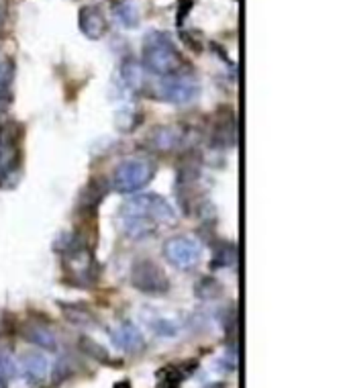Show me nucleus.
<instances>
[{
	"label": "nucleus",
	"instance_id": "nucleus-1",
	"mask_svg": "<svg viewBox=\"0 0 349 388\" xmlns=\"http://www.w3.org/2000/svg\"><path fill=\"white\" fill-rule=\"evenodd\" d=\"M143 68L160 78L184 70L182 56L168 33L164 31L147 33L143 41Z\"/></svg>",
	"mask_w": 349,
	"mask_h": 388
},
{
	"label": "nucleus",
	"instance_id": "nucleus-2",
	"mask_svg": "<svg viewBox=\"0 0 349 388\" xmlns=\"http://www.w3.org/2000/svg\"><path fill=\"white\" fill-rule=\"evenodd\" d=\"M121 221L127 219H145L155 225H174L178 221L176 209L160 194H135L133 199H127L121 209Z\"/></svg>",
	"mask_w": 349,
	"mask_h": 388
},
{
	"label": "nucleus",
	"instance_id": "nucleus-3",
	"mask_svg": "<svg viewBox=\"0 0 349 388\" xmlns=\"http://www.w3.org/2000/svg\"><path fill=\"white\" fill-rule=\"evenodd\" d=\"M23 137L25 129L17 121H2L0 123V186L6 182L17 180L23 162Z\"/></svg>",
	"mask_w": 349,
	"mask_h": 388
},
{
	"label": "nucleus",
	"instance_id": "nucleus-4",
	"mask_svg": "<svg viewBox=\"0 0 349 388\" xmlns=\"http://www.w3.org/2000/svg\"><path fill=\"white\" fill-rule=\"evenodd\" d=\"M153 176L155 164L149 158H127L117 166L112 174V186L121 194H133L143 190Z\"/></svg>",
	"mask_w": 349,
	"mask_h": 388
},
{
	"label": "nucleus",
	"instance_id": "nucleus-5",
	"mask_svg": "<svg viewBox=\"0 0 349 388\" xmlns=\"http://www.w3.org/2000/svg\"><path fill=\"white\" fill-rule=\"evenodd\" d=\"M155 96L162 103H170V105H192L201 96V84L194 74L180 70L160 80L155 88Z\"/></svg>",
	"mask_w": 349,
	"mask_h": 388
},
{
	"label": "nucleus",
	"instance_id": "nucleus-6",
	"mask_svg": "<svg viewBox=\"0 0 349 388\" xmlns=\"http://www.w3.org/2000/svg\"><path fill=\"white\" fill-rule=\"evenodd\" d=\"M164 258L178 270L190 272L201 264L203 247L188 235H174L164 244Z\"/></svg>",
	"mask_w": 349,
	"mask_h": 388
},
{
	"label": "nucleus",
	"instance_id": "nucleus-7",
	"mask_svg": "<svg viewBox=\"0 0 349 388\" xmlns=\"http://www.w3.org/2000/svg\"><path fill=\"white\" fill-rule=\"evenodd\" d=\"M131 284L145 294H166L170 280L153 260H137L131 268Z\"/></svg>",
	"mask_w": 349,
	"mask_h": 388
},
{
	"label": "nucleus",
	"instance_id": "nucleus-8",
	"mask_svg": "<svg viewBox=\"0 0 349 388\" xmlns=\"http://www.w3.org/2000/svg\"><path fill=\"white\" fill-rule=\"evenodd\" d=\"M66 268L70 270L68 278H70V282L74 286L86 288V286H92V284L99 282L101 268H99L96 260L92 258V253L88 251V247L80 249V251H76L71 255H66Z\"/></svg>",
	"mask_w": 349,
	"mask_h": 388
},
{
	"label": "nucleus",
	"instance_id": "nucleus-9",
	"mask_svg": "<svg viewBox=\"0 0 349 388\" xmlns=\"http://www.w3.org/2000/svg\"><path fill=\"white\" fill-rule=\"evenodd\" d=\"M108 335L121 352L139 353L145 350V337L133 321H121L114 329L108 331Z\"/></svg>",
	"mask_w": 349,
	"mask_h": 388
},
{
	"label": "nucleus",
	"instance_id": "nucleus-10",
	"mask_svg": "<svg viewBox=\"0 0 349 388\" xmlns=\"http://www.w3.org/2000/svg\"><path fill=\"white\" fill-rule=\"evenodd\" d=\"M78 27L88 39H101L106 33L105 12L96 4H86L78 12Z\"/></svg>",
	"mask_w": 349,
	"mask_h": 388
},
{
	"label": "nucleus",
	"instance_id": "nucleus-11",
	"mask_svg": "<svg viewBox=\"0 0 349 388\" xmlns=\"http://www.w3.org/2000/svg\"><path fill=\"white\" fill-rule=\"evenodd\" d=\"M21 374L29 385H41L49 376V360L41 352H25L21 355Z\"/></svg>",
	"mask_w": 349,
	"mask_h": 388
},
{
	"label": "nucleus",
	"instance_id": "nucleus-12",
	"mask_svg": "<svg viewBox=\"0 0 349 388\" xmlns=\"http://www.w3.org/2000/svg\"><path fill=\"white\" fill-rule=\"evenodd\" d=\"M182 142H184V133H182V129L176 127V125H162V127H155V129L151 131L149 140H147V143L151 145L153 151H162V153L172 151L176 147H180Z\"/></svg>",
	"mask_w": 349,
	"mask_h": 388
},
{
	"label": "nucleus",
	"instance_id": "nucleus-13",
	"mask_svg": "<svg viewBox=\"0 0 349 388\" xmlns=\"http://www.w3.org/2000/svg\"><path fill=\"white\" fill-rule=\"evenodd\" d=\"M23 337L29 344H33V346L41 348V350H47V352H58V348H60L58 335L47 325H43V323H29V325H25L23 327Z\"/></svg>",
	"mask_w": 349,
	"mask_h": 388
},
{
	"label": "nucleus",
	"instance_id": "nucleus-14",
	"mask_svg": "<svg viewBox=\"0 0 349 388\" xmlns=\"http://www.w3.org/2000/svg\"><path fill=\"white\" fill-rule=\"evenodd\" d=\"M106 192H108V184H106L105 178H92L80 196V211L84 214H92L103 203Z\"/></svg>",
	"mask_w": 349,
	"mask_h": 388
},
{
	"label": "nucleus",
	"instance_id": "nucleus-15",
	"mask_svg": "<svg viewBox=\"0 0 349 388\" xmlns=\"http://www.w3.org/2000/svg\"><path fill=\"white\" fill-rule=\"evenodd\" d=\"M121 82L127 90L131 92H143L147 86V78H145V68L133 58H127L121 64Z\"/></svg>",
	"mask_w": 349,
	"mask_h": 388
},
{
	"label": "nucleus",
	"instance_id": "nucleus-16",
	"mask_svg": "<svg viewBox=\"0 0 349 388\" xmlns=\"http://www.w3.org/2000/svg\"><path fill=\"white\" fill-rule=\"evenodd\" d=\"M112 17L123 29H135L139 27L141 12L133 0H119L112 6Z\"/></svg>",
	"mask_w": 349,
	"mask_h": 388
},
{
	"label": "nucleus",
	"instance_id": "nucleus-17",
	"mask_svg": "<svg viewBox=\"0 0 349 388\" xmlns=\"http://www.w3.org/2000/svg\"><path fill=\"white\" fill-rule=\"evenodd\" d=\"M196 370V362L188 360V362H178V364H170L166 368L160 370V382H170V385H180L182 380H186L192 372Z\"/></svg>",
	"mask_w": 349,
	"mask_h": 388
},
{
	"label": "nucleus",
	"instance_id": "nucleus-18",
	"mask_svg": "<svg viewBox=\"0 0 349 388\" xmlns=\"http://www.w3.org/2000/svg\"><path fill=\"white\" fill-rule=\"evenodd\" d=\"M62 309H64V315H66L68 321H71L74 325H84V327L96 325V317H94L88 309H84V307H80V305H62Z\"/></svg>",
	"mask_w": 349,
	"mask_h": 388
},
{
	"label": "nucleus",
	"instance_id": "nucleus-19",
	"mask_svg": "<svg viewBox=\"0 0 349 388\" xmlns=\"http://www.w3.org/2000/svg\"><path fill=\"white\" fill-rule=\"evenodd\" d=\"M80 348H82V352L86 353L88 357H92V360H96V362H101V364H108V362H110V355H108V352L105 350V346L96 344V341L90 339V337H82V339H80Z\"/></svg>",
	"mask_w": 349,
	"mask_h": 388
},
{
	"label": "nucleus",
	"instance_id": "nucleus-20",
	"mask_svg": "<svg viewBox=\"0 0 349 388\" xmlns=\"http://www.w3.org/2000/svg\"><path fill=\"white\" fill-rule=\"evenodd\" d=\"M235 260H237V247L231 246V244H225V246L216 247L214 258H212V268H227V266H233Z\"/></svg>",
	"mask_w": 349,
	"mask_h": 388
},
{
	"label": "nucleus",
	"instance_id": "nucleus-21",
	"mask_svg": "<svg viewBox=\"0 0 349 388\" xmlns=\"http://www.w3.org/2000/svg\"><path fill=\"white\" fill-rule=\"evenodd\" d=\"M151 331L160 337H176L180 333V325L174 319L158 317L151 321Z\"/></svg>",
	"mask_w": 349,
	"mask_h": 388
},
{
	"label": "nucleus",
	"instance_id": "nucleus-22",
	"mask_svg": "<svg viewBox=\"0 0 349 388\" xmlns=\"http://www.w3.org/2000/svg\"><path fill=\"white\" fill-rule=\"evenodd\" d=\"M15 76V66L8 58H0V94L8 90Z\"/></svg>",
	"mask_w": 349,
	"mask_h": 388
},
{
	"label": "nucleus",
	"instance_id": "nucleus-23",
	"mask_svg": "<svg viewBox=\"0 0 349 388\" xmlns=\"http://www.w3.org/2000/svg\"><path fill=\"white\" fill-rule=\"evenodd\" d=\"M0 376L6 378V380L17 376V362L10 353L4 352V350L0 352Z\"/></svg>",
	"mask_w": 349,
	"mask_h": 388
},
{
	"label": "nucleus",
	"instance_id": "nucleus-24",
	"mask_svg": "<svg viewBox=\"0 0 349 388\" xmlns=\"http://www.w3.org/2000/svg\"><path fill=\"white\" fill-rule=\"evenodd\" d=\"M219 292H221V286L212 278H203L201 282L196 284V294L201 298H214V296H219Z\"/></svg>",
	"mask_w": 349,
	"mask_h": 388
},
{
	"label": "nucleus",
	"instance_id": "nucleus-25",
	"mask_svg": "<svg viewBox=\"0 0 349 388\" xmlns=\"http://www.w3.org/2000/svg\"><path fill=\"white\" fill-rule=\"evenodd\" d=\"M190 8H192V0H180V12H178V23H182V21H184V12L188 15V12H190Z\"/></svg>",
	"mask_w": 349,
	"mask_h": 388
},
{
	"label": "nucleus",
	"instance_id": "nucleus-26",
	"mask_svg": "<svg viewBox=\"0 0 349 388\" xmlns=\"http://www.w3.org/2000/svg\"><path fill=\"white\" fill-rule=\"evenodd\" d=\"M10 105V101H8V96H6V92H2L0 94V112H4L6 108Z\"/></svg>",
	"mask_w": 349,
	"mask_h": 388
},
{
	"label": "nucleus",
	"instance_id": "nucleus-27",
	"mask_svg": "<svg viewBox=\"0 0 349 388\" xmlns=\"http://www.w3.org/2000/svg\"><path fill=\"white\" fill-rule=\"evenodd\" d=\"M114 388H131V385H129V380H123V382L114 385Z\"/></svg>",
	"mask_w": 349,
	"mask_h": 388
},
{
	"label": "nucleus",
	"instance_id": "nucleus-28",
	"mask_svg": "<svg viewBox=\"0 0 349 388\" xmlns=\"http://www.w3.org/2000/svg\"><path fill=\"white\" fill-rule=\"evenodd\" d=\"M0 388H8V380L0 376Z\"/></svg>",
	"mask_w": 349,
	"mask_h": 388
},
{
	"label": "nucleus",
	"instance_id": "nucleus-29",
	"mask_svg": "<svg viewBox=\"0 0 349 388\" xmlns=\"http://www.w3.org/2000/svg\"><path fill=\"white\" fill-rule=\"evenodd\" d=\"M223 387H225V385L221 382V385H212V387H209V388H223Z\"/></svg>",
	"mask_w": 349,
	"mask_h": 388
}]
</instances>
